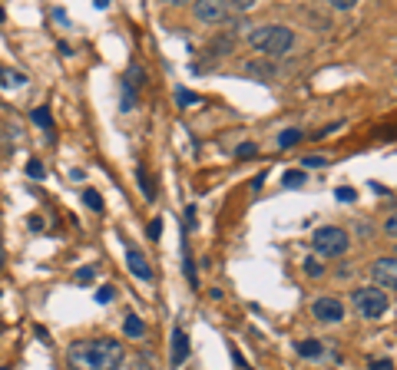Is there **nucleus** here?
<instances>
[{"label":"nucleus","mask_w":397,"mask_h":370,"mask_svg":"<svg viewBox=\"0 0 397 370\" xmlns=\"http://www.w3.org/2000/svg\"><path fill=\"white\" fill-rule=\"evenodd\" d=\"M328 165V159H321V156H308L305 159V169H324Z\"/></svg>","instance_id":"25"},{"label":"nucleus","mask_w":397,"mask_h":370,"mask_svg":"<svg viewBox=\"0 0 397 370\" xmlns=\"http://www.w3.org/2000/svg\"><path fill=\"white\" fill-rule=\"evenodd\" d=\"M0 80H3V86H24V83H27V76L14 73V70H3V76H0Z\"/></svg>","instance_id":"18"},{"label":"nucleus","mask_w":397,"mask_h":370,"mask_svg":"<svg viewBox=\"0 0 397 370\" xmlns=\"http://www.w3.org/2000/svg\"><path fill=\"white\" fill-rule=\"evenodd\" d=\"M384 232H387V235L394 238V232H397V219H394V215H391V219L384 222Z\"/></svg>","instance_id":"32"},{"label":"nucleus","mask_w":397,"mask_h":370,"mask_svg":"<svg viewBox=\"0 0 397 370\" xmlns=\"http://www.w3.org/2000/svg\"><path fill=\"white\" fill-rule=\"evenodd\" d=\"M255 152H259V146H255V142H242V146L235 149V156H239V159H245V156H255Z\"/></svg>","instance_id":"24"},{"label":"nucleus","mask_w":397,"mask_h":370,"mask_svg":"<svg viewBox=\"0 0 397 370\" xmlns=\"http://www.w3.org/2000/svg\"><path fill=\"white\" fill-rule=\"evenodd\" d=\"M185 357H189V337H185L183 327H176V331H172V354H169V364H172V367H183Z\"/></svg>","instance_id":"9"},{"label":"nucleus","mask_w":397,"mask_h":370,"mask_svg":"<svg viewBox=\"0 0 397 370\" xmlns=\"http://www.w3.org/2000/svg\"><path fill=\"white\" fill-rule=\"evenodd\" d=\"M0 20H3V10H0Z\"/></svg>","instance_id":"33"},{"label":"nucleus","mask_w":397,"mask_h":370,"mask_svg":"<svg viewBox=\"0 0 397 370\" xmlns=\"http://www.w3.org/2000/svg\"><path fill=\"white\" fill-rule=\"evenodd\" d=\"M354 198H358L354 189H338V202H354Z\"/></svg>","instance_id":"28"},{"label":"nucleus","mask_w":397,"mask_h":370,"mask_svg":"<svg viewBox=\"0 0 397 370\" xmlns=\"http://www.w3.org/2000/svg\"><path fill=\"white\" fill-rule=\"evenodd\" d=\"M305 271L311 275V278H321V275H324V268H321L318 258H308V261H305Z\"/></svg>","instance_id":"22"},{"label":"nucleus","mask_w":397,"mask_h":370,"mask_svg":"<svg viewBox=\"0 0 397 370\" xmlns=\"http://www.w3.org/2000/svg\"><path fill=\"white\" fill-rule=\"evenodd\" d=\"M248 44L259 53H268V57H285L291 46H295V30L281 27V24H265V27L248 30Z\"/></svg>","instance_id":"2"},{"label":"nucleus","mask_w":397,"mask_h":370,"mask_svg":"<svg viewBox=\"0 0 397 370\" xmlns=\"http://www.w3.org/2000/svg\"><path fill=\"white\" fill-rule=\"evenodd\" d=\"M83 202H86L90 208H103V198H100L96 189H86V192H83Z\"/></svg>","instance_id":"21"},{"label":"nucleus","mask_w":397,"mask_h":370,"mask_svg":"<svg viewBox=\"0 0 397 370\" xmlns=\"http://www.w3.org/2000/svg\"><path fill=\"white\" fill-rule=\"evenodd\" d=\"M113 295H116V291H113V284H103V288L96 291V301H100V304H109V301H113Z\"/></svg>","instance_id":"23"},{"label":"nucleus","mask_w":397,"mask_h":370,"mask_svg":"<svg viewBox=\"0 0 397 370\" xmlns=\"http://www.w3.org/2000/svg\"><path fill=\"white\" fill-rule=\"evenodd\" d=\"M371 370H394V360H371Z\"/></svg>","instance_id":"29"},{"label":"nucleus","mask_w":397,"mask_h":370,"mask_svg":"<svg viewBox=\"0 0 397 370\" xmlns=\"http://www.w3.org/2000/svg\"><path fill=\"white\" fill-rule=\"evenodd\" d=\"M93 278H96V268L86 265V268H80V271H77V278H73V281H77V284H90Z\"/></svg>","instance_id":"19"},{"label":"nucleus","mask_w":397,"mask_h":370,"mask_svg":"<svg viewBox=\"0 0 397 370\" xmlns=\"http://www.w3.org/2000/svg\"><path fill=\"white\" fill-rule=\"evenodd\" d=\"M30 119L37 122V126H44L46 133H53V116H50V109H46V106H37V109L30 113Z\"/></svg>","instance_id":"15"},{"label":"nucleus","mask_w":397,"mask_h":370,"mask_svg":"<svg viewBox=\"0 0 397 370\" xmlns=\"http://www.w3.org/2000/svg\"><path fill=\"white\" fill-rule=\"evenodd\" d=\"M176 96H179V106H192V103H198V96H192V93H185V89H179Z\"/></svg>","instance_id":"26"},{"label":"nucleus","mask_w":397,"mask_h":370,"mask_svg":"<svg viewBox=\"0 0 397 370\" xmlns=\"http://www.w3.org/2000/svg\"><path fill=\"white\" fill-rule=\"evenodd\" d=\"M298 354L305 357V360H318V357L324 354V344L321 341H302L298 344Z\"/></svg>","instance_id":"13"},{"label":"nucleus","mask_w":397,"mask_h":370,"mask_svg":"<svg viewBox=\"0 0 397 370\" xmlns=\"http://www.w3.org/2000/svg\"><path fill=\"white\" fill-rule=\"evenodd\" d=\"M70 367L73 370H116L122 364L120 341H77L70 344Z\"/></svg>","instance_id":"1"},{"label":"nucleus","mask_w":397,"mask_h":370,"mask_svg":"<svg viewBox=\"0 0 397 370\" xmlns=\"http://www.w3.org/2000/svg\"><path fill=\"white\" fill-rule=\"evenodd\" d=\"M311 314H315V321H321V324H341L344 321V304H341V297L324 295L311 304Z\"/></svg>","instance_id":"5"},{"label":"nucleus","mask_w":397,"mask_h":370,"mask_svg":"<svg viewBox=\"0 0 397 370\" xmlns=\"http://www.w3.org/2000/svg\"><path fill=\"white\" fill-rule=\"evenodd\" d=\"M351 304H354V311L361 314V317L378 321V317H384V311L391 308V297L384 295L381 288H354V291H351Z\"/></svg>","instance_id":"4"},{"label":"nucleus","mask_w":397,"mask_h":370,"mask_svg":"<svg viewBox=\"0 0 397 370\" xmlns=\"http://www.w3.org/2000/svg\"><path fill=\"white\" fill-rule=\"evenodd\" d=\"M196 17L202 24H225L232 17V7L222 0H202V3H196Z\"/></svg>","instance_id":"7"},{"label":"nucleus","mask_w":397,"mask_h":370,"mask_svg":"<svg viewBox=\"0 0 397 370\" xmlns=\"http://www.w3.org/2000/svg\"><path fill=\"white\" fill-rule=\"evenodd\" d=\"M122 334H126V337H133V341L146 337V321H142V317H136V314H129V317L122 321Z\"/></svg>","instance_id":"10"},{"label":"nucleus","mask_w":397,"mask_h":370,"mask_svg":"<svg viewBox=\"0 0 397 370\" xmlns=\"http://www.w3.org/2000/svg\"><path fill=\"white\" fill-rule=\"evenodd\" d=\"M0 370H7V367H0Z\"/></svg>","instance_id":"35"},{"label":"nucleus","mask_w":397,"mask_h":370,"mask_svg":"<svg viewBox=\"0 0 397 370\" xmlns=\"http://www.w3.org/2000/svg\"><path fill=\"white\" fill-rule=\"evenodd\" d=\"M0 76H3V66H0Z\"/></svg>","instance_id":"34"},{"label":"nucleus","mask_w":397,"mask_h":370,"mask_svg":"<svg viewBox=\"0 0 397 370\" xmlns=\"http://www.w3.org/2000/svg\"><path fill=\"white\" fill-rule=\"evenodd\" d=\"M139 185H142V189H139V192L146 195V202H156V189H153V178L146 176V172H142V169H139Z\"/></svg>","instance_id":"17"},{"label":"nucleus","mask_w":397,"mask_h":370,"mask_svg":"<svg viewBox=\"0 0 397 370\" xmlns=\"http://www.w3.org/2000/svg\"><path fill=\"white\" fill-rule=\"evenodd\" d=\"M142 80H146L142 66H136V63H133V66L126 70V80H122V86H126V89H136V86H142Z\"/></svg>","instance_id":"14"},{"label":"nucleus","mask_w":397,"mask_h":370,"mask_svg":"<svg viewBox=\"0 0 397 370\" xmlns=\"http://www.w3.org/2000/svg\"><path fill=\"white\" fill-rule=\"evenodd\" d=\"M302 142V129H285V133L278 136V149H291Z\"/></svg>","instance_id":"16"},{"label":"nucleus","mask_w":397,"mask_h":370,"mask_svg":"<svg viewBox=\"0 0 397 370\" xmlns=\"http://www.w3.org/2000/svg\"><path fill=\"white\" fill-rule=\"evenodd\" d=\"M305 182H308L305 169H288V172L281 176V185H285V189H298V185H305Z\"/></svg>","instance_id":"12"},{"label":"nucleus","mask_w":397,"mask_h":370,"mask_svg":"<svg viewBox=\"0 0 397 370\" xmlns=\"http://www.w3.org/2000/svg\"><path fill=\"white\" fill-rule=\"evenodd\" d=\"M185 228H196V208H185Z\"/></svg>","instance_id":"30"},{"label":"nucleus","mask_w":397,"mask_h":370,"mask_svg":"<svg viewBox=\"0 0 397 370\" xmlns=\"http://www.w3.org/2000/svg\"><path fill=\"white\" fill-rule=\"evenodd\" d=\"M159 235H163V219H153V222H149V238L156 241Z\"/></svg>","instance_id":"27"},{"label":"nucleus","mask_w":397,"mask_h":370,"mask_svg":"<svg viewBox=\"0 0 397 370\" xmlns=\"http://www.w3.org/2000/svg\"><path fill=\"white\" fill-rule=\"evenodd\" d=\"M116 370H156V364H153V357H149V354H136L133 360L120 364Z\"/></svg>","instance_id":"11"},{"label":"nucleus","mask_w":397,"mask_h":370,"mask_svg":"<svg viewBox=\"0 0 397 370\" xmlns=\"http://www.w3.org/2000/svg\"><path fill=\"white\" fill-rule=\"evenodd\" d=\"M331 7H335V10H351L354 0H331Z\"/></svg>","instance_id":"31"},{"label":"nucleus","mask_w":397,"mask_h":370,"mask_svg":"<svg viewBox=\"0 0 397 370\" xmlns=\"http://www.w3.org/2000/svg\"><path fill=\"white\" fill-rule=\"evenodd\" d=\"M311 245H315V252L321 258H341V255L351 248V238L344 228H338V225H321L318 232L311 235Z\"/></svg>","instance_id":"3"},{"label":"nucleus","mask_w":397,"mask_h":370,"mask_svg":"<svg viewBox=\"0 0 397 370\" xmlns=\"http://www.w3.org/2000/svg\"><path fill=\"white\" fill-rule=\"evenodd\" d=\"M371 278H374V288H381V291H394V284H397V261H394V255L378 258V261L371 265Z\"/></svg>","instance_id":"6"},{"label":"nucleus","mask_w":397,"mask_h":370,"mask_svg":"<svg viewBox=\"0 0 397 370\" xmlns=\"http://www.w3.org/2000/svg\"><path fill=\"white\" fill-rule=\"evenodd\" d=\"M27 176H30V178H44L46 176L44 163H40V159H30V163H27Z\"/></svg>","instance_id":"20"},{"label":"nucleus","mask_w":397,"mask_h":370,"mask_svg":"<svg viewBox=\"0 0 397 370\" xmlns=\"http://www.w3.org/2000/svg\"><path fill=\"white\" fill-rule=\"evenodd\" d=\"M126 268H129V275L139 278V281H153V265H149V258L136 248H129L126 252Z\"/></svg>","instance_id":"8"}]
</instances>
